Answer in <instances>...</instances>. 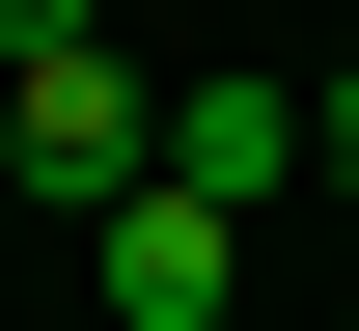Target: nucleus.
<instances>
[{
	"label": "nucleus",
	"mask_w": 359,
	"mask_h": 331,
	"mask_svg": "<svg viewBox=\"0 0 359 331\" xmlns=\"http://www.w3.org/2000/svg\"><path fill=\"white\" fill-rule=\"evenodd\" d=\"M0 193H166V83H138V55L83 28V55H0Z\"/></svg>",
	"instance_id": "nucleus-1"
},
{
	"label": "nucleus",
	"mask_w": 359,
	"mask_h": 331,
	"mask_svg": "<svg viewBox=\"0 0 359 331\" xmlns=\"http://www.w3.org/2000/svg\"><path fill=\"white\" fill-rule=\"evenodd\" d=\"M83 248H111V331H222L249 304V221H222V193H111Z\"/></svg>",
	"instance_id": "nucleus-2"
},
{
	"label": "nucleus",
	"mask_w": 359,
	"mask_h": 331,
	"mask_svg": "<svg viewBox=\"0 0 359 331\" xmlns=\"http://www.w3.org/2000/svg\"><path fill=\"white\" fill-rule=\"evenodd\" d=\"M276 166H304V83H166V193H222V221H249Z\"/></svg>",
	"instance_id": "nucleus-3"
},
{
	"label": "nucleus",
	"mask_w": 359,
	"mask_h": 331,
	"mask_svg": "<svg viewBox=\"0 0 359 331\" xmlns=\"http://www.w3.org/2000/svg\"><path fill=\"white\" fill-rule=\"evenodd\" d=\"M83 28H111V0H0V55H83Z\"/></svg>",
	"instance_id": "nucleus-4"
},
{
	"label": "nucleus",
	"mask_w": 359,
	"mask_h": 331,
	"mask_svg": "<svg viewBox=\"0 0 359 331\" xmlns=\"http://www.w3.org/2000/svg\"><path fill=\"white\" fill-rule=\"evenodd\" d=\"M304 166H332V193H359V83H332V111H304Z\"/></svg>",
	"instance_id": "nucleus-5"
}]
</instances>
